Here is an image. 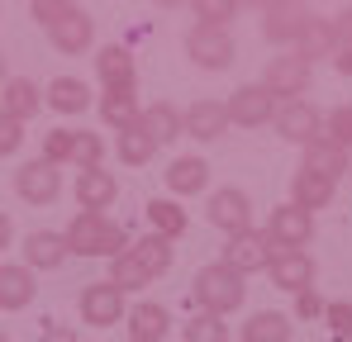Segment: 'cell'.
Returning <instances> with one entry per match:
<instances>
[{
	"instance_id": "1",
	"label": "cell",
	"mask_w": 352,
	"mask_h": 342,
	"mask_svg": "<svg viewBox=\"0 0 352 342\" xmlns=\"http://www.w3.org/2000/svg\"><path fill=\"white\" fill-rule=\"evenodd\" d=\"M34 14L43 19V29H48V38H53V48L67 57H81L91 53V38H96V19L81 10V5H62V0H34Z\"/></svg>"
},
{
	"instance_id": "2",
	"label": "cell",
	"mask_w": 352,
	"mask_h": 342,
	"mask_svg": "<svg viewBox=\"0 0 352 342\" xmlns=\"http://www.w3.org/2000/svg\"><path fill=\"white\" fill-rule=\"evenodd\" d=\"M62 242H67V252H76V257H110L115 262L119 252H129V228H119L115 219H105V214H76L67 233H62Z\"/></svg>"
},
{
	"instance_id": "3",
	"label": "cell",
	"mask_w": 352,
	"mask_h": 342,
	"mask_svg": "<svg viewBox=\"0 0 352 342\" xmlns=\"http://www.w3.org/2000/svg\"><path fill=\"white\" fill-rule=\"evenodd\" d=\"M243 295H248L243 276L229 271L224 262L200 266V271H195V281H190V299L200 304V314H214V319H224V314L243 309Z\"/></svg>"
},
{
	"instance_id": "4",
	"label": "cell",
	"mask_w": 352,
	"mask_h": 342,
	"mask_svg": "<svg viewBox=\"0 0 352 342\" xmlns=\"http://www.w3.org/2000/svg\"><path fill=\"white\" fill-rule=\"evenodd\" d=\"M309 81H314V62H305L300 53L272 57V62H267V71H262V86L276 95V105H281V95H286V100H305Z\"/></svg>"
},
{
	"instance_id": "5",
	"label": "cell",
	"mask_w": 352,
	"mask_h": 342,
	"mask_svg": "<svg viewBox=\"0 0 352 342\" xmlns=\"http://www.w3.org/2000/svg\"><path fill=\"white\" fill-rule=\"evenodd\" d=\"M314 238V214H305L300 205H276L267 219V242L272 252H305Z\"/></svg>"
},
{
	"instance_id": "6",
	"label": "cell",
	"mask_w": 352,
	"mask_h": 342,
	"mask_svg": "<svg viewBox=\"0 0 352 342\" xmlns=\"http://www.w3.org/2000/svg\"><path fill=\"white\" fill-rule=\"evenodd\" d=\"M186 53L195 67H205V71H224L229 62L238 57V43L229 29H210V24H195L190 34H186Z\"/></svg>"
},
{
	"instance_id": "7",
	"label": "cell",
	"mask_w": 352,
	"mask_h": 342,
	"mask_svg": "<svg viewBox=\"0 0 352 342\" xmlns=\"http://www.w3.org/2000/svg\"><path fill=\"white\" fill-rule=\"evenodd\" d=\"M205 219L214 228H224L229 238H234V233H248V228H252V200H248L238 185H219V190H210V200H205Z\"/></svg>"
},
{
	"instance_id": "8",
	"label": "cell",
	"mask_w": 352,
	"mask_h": 342,
	"mask_svg": "<svg viewBox=\"0 0 352 342\" xmlns=\"http://www.w3.org/2000/svg\"><path fill=\"white\" fill-rule=\"evenodd\" d=\"M224 110H229V124H238V128H262V124L276 119V95L262 81L257 86H238L234 95L224 100Z\"/></svg>"
},
{
	"instance_id": "9",
	"label": "cell",
	"mask_w": 352,
	"mask_h": 342,
	"mask_svg": "<svg viewBox=\"0 0 352 342\" xmlns=\"http://www.w3.org/2000/svg\"><path fill=\"white\" fill-rule=\"evenodd\" d=\"M272 257H276V252H272L267 233H252V228H248V233H234V238L224 242V266L238 271L243 281H248L252 271H267V266H272Z\"/></svg>"
},
{
	"instance_id": "10",
	"label": "cell",
	"mask_w": 352,
	"mask_h": 342,
	"mask_svg": "<svg viewBox=\"0 0 352 342\" xmlns=\"http://www.w3.org/2000/svg\"><path fill=\"white\" fill-rule=\"evenodd\" d=\"M76 309H81V319L91 328H115V323H124V290L110 285V281H96V285L81 290Z\"/></svg>"
},
{
	"instance_id": "11",
	"label": "cell",
	"mask_w": 352,
	"mask_h": 342,
	"mask_svg": "<svg viewBox=\"0 0 352 342\" xmlns=\"http://www.w3.org/2000/svg\"><path fill=\"white\" fill-rule=\"evenodd\" d=\"M14 195L24 200V205H53L62 195V171L53 162H24V167L14 171Z\"/></svg>"
},
{
	"instance_id": "12",
	"label": "cell",
	"mask_w": 352,
	"mask_h": 342,
	"mask_svg": "<svg viewBox=\"0 0 352 342\" xmlns=\"http://www.w3.org/2000/svg\"><path fill=\"white\" fill-rule=\"evenodd\" d=\"M272 128L286 138V143H314L319 133H324V124H319V110L309 105V100H281L276 105V119H272Z\"/></svg>"
},
{
	"instance_id": "13",
	"label": "cell",
	"mask_w": 352,
	"mask_h": 342,
	"mask_svg": "<svg viewBox=\"0 0 352 342\" xmlns=\"http://www.w3.org/2000/svg\"><path fill=\"white\" fill-rule=\"evenodd\" d=\"M309 19H314V10H305V5H267L262 10V34L276 48H295V38L305 34Z\"/></svg>"
},
{
	"instance_id": "14",
	"label": "cell",
	"mask_w": 352,
	"mask_h": 342,
	"mask_svg": "<svg viewBox=\"0 0 352 342\" xmlns=\"http://www.w3.org/2000/svg\"><path fill=\"white\" fill-rule=\"evenodd\" d=\"M181 133L195 138V143L224 138V133H229V110H224V100H195L190 110L181 114Z\"/></svg>"
},
{
	"instance_id": "15",
	"label": "cell",
	"mask_w": 352,
	"mask_h": 342,
	"mask_svg": "<svg viewBox=\"0 0 352 342\" xmlns=\"http://www.w3.org/2000/svg\"><path fill=\"white\" fill-rule=\"evenodd\" d=\"M267 271H272V285L286 290V295L314 290V257L309 252H276Z\"/></svg>"
},
{
	"instance_id": "16",
	"label": "cell",
	"mask_w": 352,
	"mask_h": 342,
	"mask_svg": "<svg viewBox=\"0 0 352 342\" xmlns=\"http://www.w3.org/2000/svg\"><path fill=\"white\" fill-rule=\"evenodd\" d=\"M119 195V181L105 167H91V171H76V205L86 214H105Z\"/></svg>"
},
{
	"instance_id": "17",
	"label": "cell",
	"mask_w": 352,
	"mask_h": 342,
	"mask_svg": "<svg viewBox=\"0 0 352 342\" xmlns=\"http://www.w3.org/2000/svg\"><path fill=\"white\" fill-rule=\"evenodd\" d=\"M305 171H314V176H324V181H333L338 185V176H348L352 171V152L348 148H338L333 138H314V143H305Z\"/></svg>"
},
{
	"instance_id": "18",
	"label": "cell",
	"mask_w": 352,
	"mask_h": 342,
	"mask_svg": "<svg viewBox=\"0 0 352 342\" xmlns=\"http://www.w3.org/2000/svg\"><path fill=\"white\" fill-rule=\"evenodd\" d=\"M96 76L105 91H133L138 86V71H133V53L124 43H110L96 53Z\"/></svg>"
},
{
	"instance_id": "19",
	"label": "cell",
	"mask_w": 352,
	"mask_h": 342,
	"mask_svg": "<svg viewBox=\"0 0 352 342\" xmlns=\"http://www.w3.org/2000/svg\"><path fill=\"white\" fill-rule=\"evenodd\" d=\"M67 257H72V252H67L62 233L38 228V233H29V238H24V266H29V271H58Z\"/></svg>"
},
{
	"instance_id": "20",
	"label": "cell",
	"mask_w": 352,
	"mask_h": 342,
	"mask_svg": "<svg viewBox=\"0 0 352 342\" xmlns=\"http://www.w3.org/2000/svg\"><path fill=\"white\" fill-rule=\"evenodd\" d=\"M43 110V91L29 81V76H10L5 86H0V114H10V119H34V114Z\"/></svg>"
},
{
	"instance_id": "21",
	"label": "cell",
	"mask_w": 352,
	"mask_h": 342,
	"mask_svg": "<svg viewBox=\"0 0 352 342\" xmlns=\"http://www.w3.org/2000/svg\"><path fill=\"white\" fill-rule=\"evenodd\" d=\"M291 205H300L305 214H314V209H329L333 205V181H324V176H314V171H295L291 181Z\"/></svg>"
},
{
	"instance_id": "22",
	"label": "cell",
	"mask_w": 352,
	"mask_h": 342,
	"mask_svg": "<svg viewBox=\"0 0 352 342\" xmlns=\"http://www.w3.org/2000/svg\"><path fill=\"white\" fill-rule=\"evenodd\" d=\"M167 309L162 304H153V299H143V304H133L129 309V342H162L167 338Z\"/></svg>"
},
{
	"instance_id": "23",
	"label": "cell",
	"mask_w": 352,
	"mask_h": 342,
	"mask_svg": "<svg viewBox=\"0 0 352 342\" xmlns=\"http://www.w3.org/2000/svg\"><path fill=\"white\" fill-rule=\"evenodd\" d=\"M38 295V281L29 266H0V309H29Z\"/></svg>"
},
{
	"instance_id": "24",
	"label": "cell",
	"mask_w": 352,
	"mask_h": 342,
	"mask_svg": "<svg viewBox=\"0 0 352 342\" xmlns=\"http://www.w3.org/2000/svg\"><path fill=\"white\" fill-rule=\"evenodd\" d=\"M43 100L62 114H81V110H91V86L81 76H53V86L43 91Z\"/></svg>"
},
{
	"instance_id": "25",
	"label": "cell",
	"mask_w": 352,
	"mask_h": 342,
	"mask_svg": "<svg viewBox=\"0 0 352 342\" xmlns=\"http://www.w3.org/2000/svg\"><path fill=\"white\" fill-rule=\"evenodd\" d=\"M138 128L162 148V143H172V138H181V110L176 105H167V100H157V105H148V110L138 114Z\"/></svg>"
},
{
	"instance_id": "26",
	"label": "cell",
	"mask_w": 352,
	"mask_h": 342,
	"mask_svg": "<svg viewBox=\"0 0 352 342\" xmlns=\"http://www.w3.org/2000/svg\"><path fill=\"white\" fill-rule=\"evenodd\" d=\"M205 185H210L205 157H176L172 167H167V190L172 195H200Z\"/></svg>"
},
{
	"instance_id": "27",
	"label": "cell",
	"mask_w": 352,
	"mask_h": 342,
	"mask_svg": "<svg viewBox=\"0 0 352 342\" xmlns=\"http://www.w3.org/2000/svg\"><path fill=\"white\" fill-rule=\"evenodd\" d=\"M138 86H133V91H105V95H100V119H105V124H110V128H119V133H124V128H138Z\"/></svg>"
},
{
	"instance_id": "28",
	"label": "cell",
	"mask_w": 352,
	"mask_h": 342,
	"mask_svg": "<svg viewBox=\"0 0 352 342\" xmlns=\"http://www.w3.org/2000/svg\"><path fill=\"white\" fill-rule=\"evenodd\" d=\"M129 252H133V262H138V266H143L153 281L172 271V242H167V238H157V233H148V238L129 242Z\"/></svg>"
},
{
	"instance_id": "29",
	"label": "cell",
	"mask_w": 352,
	"mask_h": 342,
	"mask_svg": "<svg viewBox=\"0 0 352 342\" xmlns=\"http://www.w3.org/2000/svg\"><path fill=\"white\" fill-rule=\"evenodd\" d=\"M243 342H291V319L276 309H257L243 323Z\"/></svg>"
},
{
	"instance_id": "30",
	"label": "cell",
	"mask_w": 352,
	"mask_h": 342,
	"mask_svg": "<svg viewBox=\"0 0 352 342\" xmlns=\"http://www.w3.org/2000/svg\"><path fill=\"white\" fill-rule=\"evenodd\" d=\"M291 53H300L305 62L338 53V43H333V29H329V19H309V24H305V34L295 38V48H291Z\"/></svg>"
},
{
	"instance_id": "31",
	"label": "cell",
	"mask_w": 352,
	"mask_h": 342,
	"mask_svg": "<svg viewBox=\"0 0 352 342\" xmlns=\"http://www.w3.org/2000/svg\"><path fill=\"white\" fill-rule=\"evenodd\" d=\"M115 152H119V162H124V167H148V162L157 157V143H153L143 128H124V133H119V143H115Z\"/></svg>"
},
{
	"instance_id": "32",
	"label": "cell",
	"mask_w": 352,
	"mask_h": 342,
	"mask_svg": "<svg viewBox=\"0 0 352 342\" xmlns=\"http://www.w3.org/2000/svg\"><path fill=\"white\" fill-rule=\"evenodd\" d=\"M148 219H153V228H157V238H167V242L186 233V209H181L176 200H167V195L148 205Z\"/></svg>"
},
{
	"instance_id": "33",
	"label": "cell",
	"mask_w": 352,
	"mask_h": 342,
	"mask_svg": "<svg viewBox=\"0 0 352 342\" xmlns=\"http://www.w3.org/2000/svg\"><path fill=\"white\" fill-rule=\"evenodd\" d=\"M110 285H119V290H143V285H153V276L133 262V252H119L115 262H110Z\"/></svg>"
},
{
	"instance_id": "34",
	"label": "cell",
	"mask_w": 352,
	"mask_h": 342,
	"mask_svg": "<svg viewBox=\"0 0 352 342\" xmlns=\"http://www.w3.org/2000/svg\"><path fill=\"white\" fill-rule=\"evenodd\" d=\"M238 14V0H200L195 5V24H210V29H229Z\"/></svg>"
},
{
	"instance_id": "35",
	"label": "cell",
	"mask_w": 352,
	"mask_h": 342,
	"mask_svg": "<svg viewBox=\"0 0 352 342\" xmlns=\"http://www.w3.org/2000/svg\"><path fill=\"white\" fill-rule=\"evenodd\" d=\"M181 333H186V342H229V323L214 314H195Z\"/></svg>"
},
{
	"instance_id": "36",
	"label": "cell",
	"mask_w": 352,
	"mask_h": 342,
	"mask_svg": "<svg viewBox=\"0 0 352 342\" xmlns=\"http://www.w3.org/2000/svg\"><path fill=\"white\" fill-rule=\"evenodd\" d=\"M100 157H105V143H100V133H81L76 128V143H72V162L81 171L100 167Z\"/></svg>"
},
{
	"instance_id": "37",
	"label": "cell",
	"mask_w": 352,
	"mask_h": 342,
	"mask_svg": "<svg viewBox=\"0 0 352 342\" xmlns=\"http://www.w3.org/2000/svg\"><path fill=\"white\" fill-rule=\"evenodd\" d=\"M72 143H76V128H53V133H43V162H72Z\"/></svg>"
},
{
	"instance_id": "38",
	"label": "cell",
	"mask_w": 352,
	"mask_h": 342,
	"mask_svg": "<svg viewBox=\"0 0 352 342\" xmlns=\"http://www.w3.org/2000/svg\"><path fill=\"white\" fill-rule=\"evenodd\" d=\"M324 138H333L338 148H348V152H352V105H338V110L329 114V124H324Z\"/></svg>"
},
{
	"instance_id": "39",
	"label": "cell",
	"mask_w": 352,
	"mask_h": 342,
	"mask_svg": "<svg viewBox=\"0 0 352 342\" xmlns=\"http://www.w3.org/2000/svg\"><path fill=\"white\" fill-rule=\"evenodd\" d=\"M324 323L333 328V338L352 333V299H333V304H324Z\"/></svg>"
},
{
	"instance_id": "40",
	"label": "cell",
	"mask_w": 352,
	"mask_h": 342,
	"mask_svg": "<svg viewBox=\"0 0 352 342\" xmlns=\"http://www.w3.org/2000/svg\"><path fill=\"white\" fill-rule=\"evenodd\" d=\"M19 143H24V124H19V119H10V114H0V157L19 152Z\"/></svg>"
},
{
	"instance_id": "41",
	"label": "cell",
	"mask_w": 352,
	"mask_h": 342,
	"mask_svg": "<svg viewBox=\"0 0 352 342\" xmlns=\"http://www.w3.org/2000/svg\"><path fill=\"white\" fill-rule=\"evenodd\" d=\"M329 29H333L338 53H352V5H348V10H338V19H329Z\"/></svg>"
},
{
	"instance_id": "42",
	"label": "cell",
	"mask_w": 352,
	"mask_h": 342,
	"mask_svg": "<svg viewBox=\"0 0 352 342\" xmlns=\"http://www.w3.org/2000/svg\"><path fill=\"white\" fill-rule=\"evenodd\" d=\"M295 314H300V319H324V299H319L314 290H300V295H295Z\"/></svg>"
},
{
	"instance_id": "43",
	"label": "cell",
	"mask_w": 352,
	"mask_h": 342,
	"mask_svg": "<svg viewBox=\"0 0 352 342\" xmlns=\"http://www.w3.org/2000/svg\"><path fill=\"white\" fill-rule=\"evenodd\" d=\"M38 342H76V333H72V328H62V323H48Z\"/></svg>"
},
{
	"instance_id": "44",
	"label": "cell",
	"mask_w": 352,
	"mask_h": 342,
	"mask_svg": "<svg viewBox=\"0 0 352 342\" xmlns=\"http://www.w3.org/2000/svg\"><path fill=\"white\" fill-rule=\"evenodd\" d=\"M10 238H14V224H10V214H5V209H0V252H5V247H10Z\"/></svg>"
},
{
	"instance_id": "45",
	"label": "cell",
	"mask_w": 352,
	"mask_h": 342,
	"mask_svg": "<svg viewBox=\"0 0 352 342\" xmlns=\"http://www.w3.org/2000/svg\"><path fill=\"white\" fill-rule=\"evenodd\" d=\"M333 67H338L343 76H352V53H338V57H333Z\"/></svg>"
},
{
	"instance_id": "46",
	"label": "cell",
	"mask_w": 352,
	"mask_h": 342,
	"mask_svg": "<svg viewBox=\"0 0 352 342\" xmlns=\"http://www.w3.org/2000/svg\"><path fill=\"white\" fill-rule=\"evenodd\" d=\"M0 86H5V57H0Z\"/></svg>"
},
{
	"instance_id": "47",
	"label": "cell",
	"mask_w": 352,
	"mask_h": 342,
	"mask_svg": "<svg viewBox=\"0 0 352 342\" xmlns=\"http://www.w3.org/2000/svg\"><path fill=\"white\" fill-rule=\"evenodd\" d=\"M333 342H352V333H343V338H333Z\"/></svg>"
},
{
	"instance_id": "48",
	"label": "cell",
	"mask_w": 352,
	"mask_h": 342,
	"mask_svg": "<svg viewBox=\"0 0 352 342\" xmlns=\"http://www.w3.org/2000/svg\"><path fill=\"white\" fill-rule=\"evenodd\" d=\"M0 342H10V338H5V328H0Z\"/></svg>"
}]
</instances>
